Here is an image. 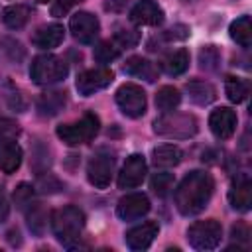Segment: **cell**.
<instances>
[{
  "label": "cell",
  "mask_w": 252,
  "mask_h": 252,
  "mask_svg": "<svg viewBox=\"0 0 252 252\" xmlns=\"http://www.w3.org/2000/svg\"><path fill=\"white\" fill-rule=\"evenodd\" d=\"M213 191H215V181L209 171H203V169L189 171L173 193L175 207L185 217L197 215L209 205Z\"/></svg>",
  "instance_id": "obj_1"
},
{
  "label": "cell",
  "mask_w": 252,
  "mask_h": 252,
  "mask_svg": "<svg viewBox=\"0 0 252 252\" xmlns=\"http://www.w3.org/2000/svg\"><path fill=\"white\" fill-rule=\"evenodd\" d=\"M83 228H85V213L79 207L67 205L51 213V230L63 246L77 248Z\"/></svg>",
  "instance_id": "obj_2"
},
{
  "label": "cell",
  "mask_w": 252,
  "mask_h": 252,
  "mask_svg": "<svg viewBox=\"0 0 252 252\" xmlns=\"http://www.w3.org/2000/svg\"><path fill=\"white\" fill-rule=\"evenodd\" d=\"M69 65L65 59L53 55V53H43L33 57L30 65V77L35 85H53L59 83L67 77Z\"/></svg>",
  "instance_id": "obj_3"
},
{
  "label": "cell",
  "mask_w": 252,
  "mask_h": 252,
  "mask_svg": "<svg viewBox=\"0 0 252 252\" xmlns=\"http://www.w3.org/2000/svg\"><path fill=\"white\" fill-rule=\"evenodd\" d=\"M197 118L193 114H179V112H167L154 122V132L163 136V138H173V140H183L191 138L197 134Z\"/></svg>",
  "instance_id": "obj_4"
},
{
  "label": "cell",
  "mask_w": 252,
  "mask_h": 252,
  "mask_svg": "<svg viewBox=\"0 0 252 252\" xmlns=\"http://www.w3.org/2000/svg\"><path fill=\"white\" fill-rule=\"evenodd\" d=\"M98 126H100L98 116L93 114V112H89V114H85L77 122L57 126L55 132H57V138L63 144H67V146H81V144L91 142L98 134Z\"/></svg>",
  "instance_id": "obj_5"
},
{
  "label": "cell",
  "mask_w": 252,
  "mask_h": 252,
  "mask_svg": "<svg viewBox=\"0 0 252 252\" xmlns=\"http://www.w3.org/2000/svg\"><path fill=\"white\" fill-rule=\"evenodd\" d=\"M222 238V226L215 219L197 220L187 228V240L197 250H213L220 244Z\"/></svg>",
  "instance_id": "obj_6"
},
{
  "label": "cell",
  "mask_w": 252,
  "mask_h": 252,
  "mask_svg": "<svg viewBox=\"0 0 252 252\" xmlns=\"http://www.w3.org/2000/svg\"><path fill=\"white\" fill-rule=\"evenodd\" d=\"M116 104H118V108L124 116L140 118V116L146 114V106H148L146 93L136 83H124L116 91Z\"/></svg>",
  "instance_id": "obj_7"
},
{
  "label": "cell",
  "mask_w": 252,
  "mask_h": 252,
  "mask_svg": "<svg viewBox=\"0 0 252 252\" xmlns=\"http://www.w3.org/2000/svg\"><path fill=\"white\" fill-rule=\"evenodd\" d=\"M114 156L100 150L96 152L89 163H87V179L91 185H94L96 189H106L110 185V179L114 175Z\"/></svg>",
  "instance_id": "obj_8"
},
{
  "label": "cell",
  "mask_w": 252,
  "mask_h": 252,
  "mask_svg": "<svg viewBox=\"0 0 252 252\" xmlns=\"http://www.w3.org/2000/svg\"><path fill=\"white\" fill-rule=\"evenodd\" d=\"M112 79H114V73H112L110 69H106V67L87 69V71H83V73L77 77L75 87H77L79 94L91 96V94H94V93L106 89V87L112 83Z\"/></svg>",
  "instance_id": "obj_9"
},
{
  "label": "cell",
  "mask_w": 252,
  "mask_h": 252,
  "mask_svg": "<svg viewBox=\"0 0 252 252\" xmlns=\"http://www.w3.org/2000/svg\"><path fill=\"white\" fill-rule=\"evenodd\" d=\"M146 173H148V163H146L144 156L132 154L126 158V161L118 173V187L120 189H134V187L142 185Z\"/></svg>",
  "instance_id": "obj_10"
},
{
  "label": "cell",
  "mask_w": 252,
  "mask_h": 252,
  "mask_svg": "<svg viewBox=\"0 0 252 252\" xmlns=\"http://www.w3.org/2000/svg\"><path fill=\"white\" fill-rule=\"evenodd\" d=\"M69 30L77 41L93 43L100 32V24H98L96 16H93L91 12H77L69 20Z\"/></svg>",
  "instance_id": "obj_11"
},
{
  "label": "cell",
  "mask_w": 252,
  "mask_h": 252,
  "mask_svg": "<svg viewBox=\"0 0 252 252\" xmlns=\"http://www.w3.org/2000/svg\"><path fill=\"white\" fill-rule=\"evenodd\" d=\"M148 211H150V199L144 193H128L116 205V215L126 222L146 217Z\"/></svg>",
  "instance_id": "obj_12"
},
{
  "label": "cell",
  "mask_w": 252,
  "mask_h": 252,
  "mask_svg": "<svg viewBox=\"0 0 252 252\" xmlns=\"http://www.w3.org/2000/svg\"><path fill=\"white\" fill-rule=\"evenodd\" d=\"M209 128L219 140H228L236 132V112L228 106H220L211 112L209 116Z\"/></svg>",
  "instance_id": "obj_13"
},
{
  "label": "cell",
  "mask_w": 252,
  "mask_h": 252,
  "mask_svg": "<svg viewBox=\"0 0 252 252\" xmlns=\"http://www.w3.org/2000/svg\"><path fill=\"white\" fill-rule=\"evenodd\" d=\"M130 20L136 26H159L163 22V10L156 0H140L130 10Z\"/></svg>",
  "instance_id": "obj_14"
},
{
  "label": "cell",
  "mask_w": 252,
  "mask_h": 252,
  "mask_svg": "<svg viewBox=\"0 0 252 252\" xmlns=\"http://www.w3.org/2000/svg\"><path fill=\"white\" fill-rule=\"evenodd\" d=\"M158 232H159L158 222L146 220V222H142V224L130 228L124 238H126V244H128L130 250H146V248L152 246V242H154V238L158 236Z\"/></svg>",
  "instance_id": "obj_15"
},
{
  "label": "cell",
  "mask_w": 252,
  "mask_h": 252,
  "mask_svg": "<svg viewBox=\"0 0 252 252\" xmlns=\"http://www.w3.org/2000/svg\"><path fill=\"white\" fill-rule=\"evenodd\" d=\"M228 201H230V207L240 213H244L252 207V181L248 175L234 177L230 191H228Z\"/></svg>",
  "instance_id": "obj_16"
},
{
  "label": "cell",
  "mask_w": 252,
  "mask_h": 252,
  "mask_svg": "<svg viewBox=\"0 0 252 252\" xmlns=\"http://www.w3.org/2000/svg\"><path fill=\"white\" fill-rule=\"evenodd\" d=\"M65 37V30L61 24H47L35 30V33L32 35V43L39 49H51L57 47Z\"/></svg>",
  "instance_id": "obj_17"
},
{
  "label": "cell",
  "mask_w": 252,
  "mask_h": 252,
  "mask_svg": "<svg viewBox=\"0 0 252 252\" xmlns=\"http://www.w3.org/2000/svg\"><path fill=\"white\" fill-rule=\"evenodd\" d=\"M124 73H128L132 77H138V79H144L148 83H154L158 79V67L152 61H148V59H144L140 55H134V57L126 59Z\"/></svg>",
  "instance_id": "obj_18"
},
{
  "label": "cell",
  "mask_w": 252,
  "mask_h": 252,
  "mask_svg": "<svg viewBox=\"0 0 252 252\" xmlns=\"http://www.w3.org/2000/svg\"><path fill=\"white\" fill-rule=\"evenodd\" d=\"M22 148L16 144V140L12 142H0V171L4 173H14L20 165H22Z\"/></svg>",
  "instance_id": "obj_19"
},
{
  "label": "cell",
  "mask_w": 252,
  "mask_h": 252,
  "mask_svg": "<svg viewBox=\"0 0 252 252\" xmlns=\"http://www.w3.org/2000/svg\"><path fill=\"white\" fill-rule=\"evenodd\" d=\"M185 89H187L189 98H191L195 104H199V106H207V104H211V102L217 98L215 87H213L211 83H207V81L193 79V81H189V83L185 85Z\"/></svg>",
  "instance_id": "obj_20"
},
{
  "label": "cell",
  "mask_w": 252,
  "mask_h": 252,
  "mask_svg": "<svg viewBox=\"0 0 252 252\" xmlns=\"http://www.w3.org/2000/svg\"><path fill=\"white\" fill-rule=\"evenodd\" d=\"M183 158V152L175 146V144H163V146H158L154 148L152 152V161L156 167H161V169H167V167H175Z\"/></svg>",
  "instance_id": "obj_21"
},
{
  "label": "cell",
  "mask_w": 252,
  "mask_h": 252,
  "mask_svg": "<svg viewBox=\"0 0 252 252\" xmlns=\"http://www.w3.org/2000/svg\"><path fill=\"white\" fill-rule=\"evenodd\" d=\"M65 102H67V96L63 91H49L37 98V110L41 116H55L63 110Z\"/></svg>",
  "instance_id": "obj_22"
},
{
  "label": "cell",
  "mask_w": 252,
  "mask_h": 252,
  "mask_svg": "<svg viewBox=\"0 0 252 252\" xmlns=\"http://www.w3.org/2000/svg\"><path fill=\"white\" fill-rule=\"evenodd\" d=\"M161 69L169 75V77H177V75H183L189 67V53L187 49H177L173 53H167L163 59H161Z\"/></svg>",
  "instance_id": "obj_23"
},
{
  "label": "cell",
  "mask_w": 252,
  "mask_h": 252,
  "mask_svg": "<svg viewBox=\"0 0 252 252\" xmlns=\"http://www.w3.org/2000/svg\"><path fill=\"white\" fill-rule=\"evenodd\" d=\"M30 16H32V10H30L28 6H24V4H12V6L4 8V12H2V22H4L10 30H22V28L28 24Z\"/></svg>",
  "instance_id": "obj_24"
},
{
  "label": "cell",
  "mask_w": 252,
  "mask_h": 252,
  "mask_svg": "<svg viewBox=\"0 0 252 252\" xmlns=\"http://www.w3.org/2000/svg\"><path fill=\"white\" fill-rule=\"evenodd\" d=\"M181 102V94L175 87L171 85H165L161 87L158 93H156V106L161 114H167V112H173Z\"/></svg>",
  "instance_id": "obj_25"
},
{
  "label": "cell",
  "mask_w": 252,
  "mask_h": 252,
  "mask_svg": "<svg viewBox=\"0 0 252 252\" xmlns=\"http://www.w3.org/2000/svg\"><path fill=\"white\" fill-rule=\"evenodd\" d=\"M230 37L240 45V47H250L252 45V24L250 16H240L230 24Z\"/></svg>",
  "instance_id": "obj_26"
},
{
  "label": "cell",
  "mask_w": 252,
  "mask_h": 252,
  "mask_svg": "<svg viewBox=\"0 0 252 252\" xmlns=\"http://www.w3.org/2000/svg\"><path fill=\"white\" fill-rule=\"evenodd\" d=\"M224 91H226V96L230 102L240 104L242 100H246V96L250 93V85H248V81H244L240 77H226Z\"/></svg>",
  "instance_id": "obj_27"
},
{
  "label": "cell",
  "mask_w": 252,
  "mask_h": 252,
  "mask_svg": "<svg viewBox=\"0 0 252 252\" xmlns=\"http://www.w3.org/2000/svg\"><path fill=\"white\" fill-rule=\"evenodd\" d=\"M28 207H30L28 209V224H30V230L35 232V234H41L43 228H45V224H47V215H45L43 207H41V203H33V205L30 203Z\"/></svg>",
  "instance_id": "obj_28"
},
{
  "label": "cell",
  "mask_w": 252,
  "mask_h": 252,
  "mask_svg": "<svg viewBox=\"0 0 252 252\" xmlns=\"http://www.w3.org/2000/svg\"><path fill=\"white\" fill-rule=\"evenodd\" d=\"M150 187L158 197H165L173 187V175L167 171H158L150 179Z\"/></svg>",
  "instance_id": "obj_29"
},
{
  "label": "cell",
  "mask_w": 252,
  "mask_h": 252,
  "mask_svg": "<svg viewBox=\"0 0 252 252\" xmlns=\"http://www.w3.org/2000/svg\"><path fill=\"white\" fill-rule=\"evenodd\" d=\"M93 55H94V59H96L98 63L106 65V63L114 61V59L120 55V47H118L114 41H100V43L94 47Z\"/></svg>",
  "instance_id": "obj_30"
},
{
  "label": "cell",
  "mask_w": 252,
  "mask_h": 252,
  "mask_svg": "<svg viewBox=\"0 0 252 252\" xmlns=\"http://www.w3.org/2000/svg\"><path fill=\"white\" fill-rule=\"evenodd\" d=\"M220 63V53L215 45H205L201 51H199V65L201 69H207V71H215Z\"/></svg>",
  "instance_id": "obj_31"
},
{
  "label": "cell",
  "mask_w": 252,
  "mask_h": 252,
  "mask_svg": "<svg viewBox=\"0 0 252 252\" xmlns=\"http://www.w3.org/2000/svg\"><path fill=\"white\" fill-rule=\"evenodd\" d=\"M140 41V32L130 28H118L114 33V43L118 47H134Z\"/></svg>",
  "instance_id": "obj_32"
},
{
  "label": "cell",
  "mask_w": 252,
  "mask_h": 252,
  "mask_svg": "<svg viewBox=\"0 0 252 252\" xmlns=\"http://www.w3.org/2000/svg\"><path fill=\"white\" fill-rule=\"evenodd\" d=\"M32 201H33V187L28 185V183H20L16 187V191H14V203L20 209H26Z\"/></svg>",
  "instance_id": "obj_33"
},
{
  "label": "cell",
  "mask_w": 252,
  "mask_h": 252,
  "mask_svg": "<svg viewBox=\"0 0 252 252\" xmlns=\"http://www.w3.org/2000/svg\"><path fill=\"white\" fill-rule=\"evenodd\" d=\"M20 136V126L18 122L10 118H0V142H12Z\"/></svg>",
  "instance_id": "obj_34"
},
{
  "label": "cell",
  "mask_w": 252,
  "mask_h": 252,
  "mask_svg": "<svg viewBox=\"0 0 252 252\" xmlns=\"http://www.w3.org/2000/svg\"><path fill=\"white\" fill-rule=\"evenodd\" d=\"M230 236H232L236 242H242L244 248H248V242H250V228H248V224H244V222H236V224H232V228H230Z\"/></svg>",
  "instance_id": "obj_35"
},
{
  "label": "cell",
  "mask_w": 252,
  "mask_h": 252,
  "mask_svg": "<svg viewBox=\"0 0 252 252\" xmlns=\"http://www.w3.org/2000/svg\"><path fill=\"white\" fill-rule=\"evenodd\" d=\"M81 2H83V0H55L53 6H51V16H55V18L65 16L73 6L81 4Z\"/></svg>",
  "instance_id": "obj_36"
},
{
  "label": "cell",
  "mask_w": 252,
  "mask_h": 252,
  "mask_svg": "<svg viewBox=\"0 0 252 252\" xmlns=\"http://www.w3.org/2000/svg\"><path fill=\"white\" fill-rule=\"evenodd\" d=\"M187 35H189V28H187V26H181V24L169 28V30L163 33L165 39H185Z\"/></svg>",
  "instance_id": "obj_37"
},
{
  "label": "cell",
  "mask_w": 252,
  "mask_h": 252,
  "mask_svg": "<svg viewBox=\"0 0 252 252\" xmlns=\"http://www.w3.org/2000/svg\"><path fill=\"white\" fill-rule=\"evenodd\" d=\"M8 213H10V205H8V199H6L4 189L0 187V224L8 219Z\"/></svg>",
  "instance_id": "obj_38"
},
{
  "label": "cell",
  "mask_w": 252,
  "mask_h": 252,
  "mask_svg": "<svg viewBox=\"0 0 252 252\" xmlns=\"http://www.w3.org/2000/svg\"><path fill=\"white\" fill-rule=\"evenodd\" d=\"M126 6H128V0H106L104 10H108V12H122Z\"/></svg>",
  "instance_id": "obj_39"
},
{
  "label": "cell",
  "mask_w": 252,
  "mask_h": 252,
  "mask_svg": "<svg viewBox=\"0 0 252 252\" xmlns=\"http://www.w3.org/2000/svg\"><path fill=\"white\" fill-rule=\"evenodd\" d=\"M37 2H39V4H47L49 0H37Z\"/></svg>",
  "instance_id": "obj_40"
},
{
  "label": "cell",
  "mask_w": 252,
  "mask_h": 252,
  "mask_svg": "<svg viewBox=\"0 0 252 252\" xmlns=\"http://www.w3.org/2000/svg\"><path fill=\"white\" fill-rule=\"evenodd\" d=\"M183 2H187V0H183Z\"/></svg>",
  "instance_id": "obj_41"
}]
</instances>
